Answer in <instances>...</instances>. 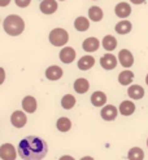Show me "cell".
I'll return each instance as SVG.
<instances>
[{
	"label": "cell",
	"mask_w": 148,
	"mask_h": 160,
	"mask_svg": "<svg viewBox=\"0 0 148 160\" xmlns=\"http://www.w3.org/2000/svg\"><path fill=\"white\" fill-rule=\"evenodd\" d=\"M47 152L46 141L36 136H27L18 143V155L22 160H42Z\"/></svg>",
	"instance_id": "obj_1"
},
{
	"label": "cell",
	"mask_w": 148,
	"mask_h": 160,
	"mask_svg": "<svg viewBox=\"0 0 148 160\" xmlns=\"http://www.w3.org/2000/svg\"><path fill=\"white\" fill-rule=\"evenodd\" d=\"M4 31L11 36H18L24 32L25 30V21L21 16L18 14H9L3 21Z\"/></svg>",
	"instance_id": "obj_2"
},
{
	"label": "cell",
	"mask_w": 148,
	"mask_h": 160,
	"mask_svg": "<svg viewBox=\"0 0 148 160\" xmlns=\"http://www.w3.org/2000/svg\"><path fill=\"white\" fill-rule=\"evenodd\" d=\"M48 39H49V43L53 47H64L69 42V34L65 28L56 27L49 32Z\"/></svg>",
	"instance_id": "obj_3"
},
{
	"label": "cell",
	"mask_w": 148,
	"mask_h": 160,
	"mask_svg": "<svg viewBox=\"0 0 148 160\" xmlns=\"http://www.w3.org/2000/svg\"><path fill=\"white\" fill-rule=\"evenodd\" d=\"M17 152L12 143H4L0 146V159L2 160H16Z\"/></svg>",
	"instance_id": "obj_4"
},
{
	"label": "cell",
	"mask_w": 148,
	"mask_h": 160,
	"mask_svg": "<svg viewBox=\"0 0 148 160\" xmlns=\"http://www.w3.org/2000/svg\"><path fill=\"white\" fill-rule=\"evenodd\" d=\"M118 61L122 65V67L129 68L134 65V56L129 49H121L118 53Z\"/></svg>",
	"instance_id": "obj_5"
},
{
	"label": "cell",
	"mask_w": 148,
	"mask_h": 160,
	"mask_svg": "<svg viewBox=\"0 0 148 160\" xmlns=\"http://www.w3.org/2000/svg\"><path fill=\"white\" fill-rule=\"evenodd\" d=\"M58 57H60V61L63 63L69 65V63H72L74 59H75L77 53L74 51V48H72V47H64L61 51H60V54H58Z\"/></svg>",
	"instance_id": "obj_6"
},
{
	"label": "cell",
	"mask_w": 148,
	"mask_h": 160,
	"mask_svg": "<svg viewBox=\"0 0 148 160\" xmlns=\"http://www.w3.org/2000/svg\"><path fill=\"white\" fill-rule=\"evenodd\" d=\"M39 9L43 14H53L55 12H57L58 9V4H57V0H43L39 5Z\"/></svg>",
	"instance_id": "obj_7"
},
{
	"label": "cell",
	"mask_w": 148,
	"mask_h": 160,
	"mask_svg": "<svg viewBox=\"0 0 148 160\" xmlns=\"http://www.w3.org/2000/svg\"><path fill=\"white\" fill-rule=\"evenodd\" d=\"M114 13L118 18H127L131 14V5L126 2H121L114 7Z\"/></svg>",
	"instance_id": "obj_8"
},
{
	"label": "cell",
	"mask_w": 148,
	"mask_h": 160,
	"mask_svg": "<svg viewBox=\"0 0 148 160\" xmlns=\"http://www.w3.org/2000/svg\"><path fill=\"white\" fill-rule=\"evenodd\" d=\"M64 75V71L60 66H49L47 70H46V78L48 80H52V82H56V80H60Z\"/></svg>",
	"instance_id": "obj_9"
},
{
	"label": "cell",
	"mask_w": 148,
	"mask_h": 160,
	"mask_svg": "<svg viewBox=\"0 0 148 160\" xmlns=\"http://www.w3.org/2000/svg\"><path fill=\"white\" fill-rule=\"evenodd\" d=\"M100 65L104 70H113L117 66V57L112 53H107L100 58Z\"/></svg>",
	"instance_id": "obj_10"
},
{
	"label": "cell",
	"mask_w": 148,
	"mask_h": 160,
	"mask_svg": "<svg viewBox=\"0 0 148 160\" xmlns=\"http://www.w3.org/2000/svg\"><path fill=\"white\" fill-rule=\"evenodd\" d=\"M11 123L14 128H22L27 123V118L24 111H14L11 116Z\"/></svg>",
	"instance_id": "obj_11"
},
{
	"label": "cell",
	"mask_w": 148,
	"mask_h": 160,
	"mask_svg": "<svg viewBox=\"0 0 148 160\" xmlns=\"http://www.w3.org/2000/svg\"><path fill=\"white\" fill-rule=\"evenodd\" d=\"M99 47H100V42H99V39L96 38H87L83 40V43H82V48H83V51L85 52H88V53H91V52H96Z\"/></svg>",
	"instance_id": "obj_12"
},
{
	"label": "cell",
	"mask_w": 148,
	"mask_h": 160,
	"mask_svg": "<svg viewBox=\"0 0 148 160\" xmlns=\"http://www.w3.org/2000/svg\"><path fill=\"white\" fill-rule=\"evenodd\" d=\"M101 118L104 120H107V122H112V120H114L117 118V114H118V110L116 106L113 105H107L101 108Z\"/></svg>",
	"instance_id": "obj_13"
},
{
	"label": "cell",
	"mask_w": 148,
	"mask_h": 160,
	"mask_svg": "<svg viewBox=\"0 0 148 160\" xmlns=\"http://www.w3.org/2000/svg\"><path fill=\"white\" fill-rule=\"evenodd\" d=\"M36 107H38L36 99L33 96H26L22 99V108H24V111H26L29 114H33V112L36 111Z\"/></svg>",
	"instance_id": "obj_14"
},
{
	"label": "cell",
	"mask_w": 148,
	"mask_h": 160,
	"mask_svg": "<svg viewBox=\"0 0 148 160\" xmlns=\"http://www.w3.org/2000/svg\"><path fill=\"white\" fill-rule=\"evenodd\" d=\"M78 68L82 70V71H87V70H90L94 67L95 65V58L92 56H83L78 59Z\"/></svg>",
	"instance_id": "obj_15"
},
{
	"label": "cell",
	"mask_w": 148,
	"mask_h": 160,
	"mask_svg": "<svg viewBox=\"0 0 148 160\" xmlns=\"http://www.w3.org/2000/svg\"><path fill=\"white\" fill-rule=\"evenodd\" d=\"M104 17V12H103V9L100 7H97V5H92L88 8V18L91 19V21L94 22H99V21H101Z\"/></svg>",
	"instance_id": "obj_16"
},
{
	"label": "cell",
	"mask_w": 148,
	"mask_h": 160,
	"mask_svg": "<svg viewBox=\"0 0 148 160\" xmlns=\"http://www.w3.org/2000/svg\"><path fill=\"white\" fill-rule=\"evenodd\" d=\"M88 89H90V83H88L87 79L79 78V79H77L74 82V91L78 94H85Z\"/></svg>",
	"instance_id": "obj_17"
},
{
	"label": "cell",
	"mask_w": 148,
	"mask_h": 160,
	"mask_svg": "<svg viewBox=\"0 0 148 160\" xmlns=\"http://www.w3.org/2000/svg\"><path fill=\"white\" fill-rule=\"evenodd\" d=\"M91 103L95 106V107H101L107 103V96L104 92H100V91H96L91 94Z\"/></svg>",
	"instance_id": "obj_18"
},
{
	"label": "cell",
	"mask_w": 148,
	"mask_h": 160,
	"mask_svg": "<svg viewBox=\"0 0 148 160\" xmlns=\"http://www.w3.org/2000/svg\"><path fill=\"white\" fill-rule=\"evenodd\" d=\"M101 45L107 52H112L117 48V39L113 35H105L101 40Z\"/></svg>",
	"instance_id": "obj_19"
},
{
	"label": "cell",
	"mask_w": 148,
	"mask_h": 160,
	"mask_svg": "<svg viewBox=\"0 0 148 160\" xmlns=\"http://www.w3.org/2000/svg\"><path fill=\"white\" fill-rule=\"evenodd\" d=\"M127 94L133 99H142L144 97V88L138 84L130 85V88L127 89Z\"/></svg>",
	"instance_id": "obj_20"
},
{
	"label": "cell",
	"mask_w": 148,
	"mask_h": 160,
	"mask_svg": "<svg viewBox=\"0 0 148 160\" xmlns=\"http://www.w3.org/2000/svg\"><path fill=\"white\" fill-rule=\"evenodd\" d=\"M74 28L77 30V31H79V32L87 31V30L90 28V21H88V18L83 17V16L77 17L75 21H74Z\"/></svg>",
	"instance_id": "obj_21"
},
{
	"label": "cell",
	"mask_w": 148,
	"mask_h": 160,
	"mask_svg": "<svg viewBox=\"0 0 148 160\" xmlns=\"http://www.w3.org/2000/svg\"><path fill=\"white\" fill-rule=\"evenodd\" d=\"M114 30L117 34L120 35H126L129 34L131 30H133V25L130 21H127V19H123V21H120L116 26H114Z\"/></svg>",
	"instance_id": "obj_22"
},
{
	"label": "cell",
	"mask_w": 148,
	"mask_h": 160,
	"mask_svg": "<svg viewBox=\"0 0 148 160\" xmlns=\"http://www.w3.org/2000/svg\"><path fill=\"white\" fill-rule=\"evenodd\" d=\"M134 80V72L130 71V70H123L122 72H120L118 75V83L121 85H130Z\"/></svg>",
	"instance_id": "obj_23"
},
{
	"label": "cell",
	"mask_w": 148,
	"mask_h": 160,
	"mask_svg": "<svg viewBox=\"0 0 148 160\" xmlns=\"http://www.w3.org/2000/svg\"><path fill=\"white\" fill-rule=\"evenodd\" d=\"M135 111V105L131 101H123L120 105V114L123 116H130Z\"/></svg>",
	"instance_id": "obj_24"
},
{
	"label": "cell",
	"mask_w": 148,
	"mask_h": 160,
	"mask_svg": "<svg viewBox=\"0 0 148 160\" xmlns=\"http://www.w3.org/2000/svg\"><path fill=\"white\" fill-rule=\"evenodd\" d=\"M56 127L60 132H68V131H70V128H72V122H70V119H68V118H60L57 120Z\"/></svg>",
	"instance_id": "obj_25"
},
{
	"label": "cell",
	"mask_w": 148,
	"mask_h": 160,
	"mask_svg": "<svg viewBox=\"0 0 148 160\" xmlns=\"http://www.w3.org/2000/svg\"><path fill=\"white\" fill-rule=\"evenodd\" d=\"M61 106L65 110H70L75 106V97L72 96V94H65L63 98H61Z\"/></svg>",
	"instance_id": "obj_26"
},
{
	"label": "cell",
	"mask_w": 148,
	"mask_h": 160,
	"mask_svg": "<svg viewBox=\"0 0 148 160\" xmlns=\"http://www.w3.org/2000/svg\"><path fill=\"white\" fill-rule=\"evenodd\" d=\"M127 158H129V160H143L144 151L140 147H133L127 154Z\"/></svg>",
	"instance_id": "obj_27"
},
{
	"label": "cell",
	"mask_w": 148,
	"mask_h": 160,
	"mask_svg": "<svg viewBox=\"0 0 148 160\" xmlns=\"http://www.w3.org/2000/svg\"><path fill=\"white\" fill-rule=\"evenodd\" d=\"M14 3L18 8H27L31 4V0H14Z\"/></svg>",
	"instance_id": "obj_28"
},
{
	"label": "cell",
	"mask_w": 148,
	"mask_h": 160,
	"mask_svg": "<svg viewBox=\"0 0 148 160\" xmlns=\"http://www.w3.org/2000/svg\"><path fill=\"white\" fill-rule=\"evenodd\" d=\"M4 80H5V70L3 67H0V85L4 83Z\"/></svg>",
	"instance_id": "obj_29"
},
{
	"label": "cell",
	"mask_w": 148,
	"mask_h": 160,
	"mask_svg": "<svg viewBox=\"0 0 148 160\" xmlns=\"http://www.w3.org/2000/svg\"><path fill=\"white\" fill-rule=\"evenodd\" d=\"M12 0H0V7L4 8V7H8L9 4H11Z\"/></svg>",
	"instance_id": "obj_30"
},
{
	"label": "cell",
	"mask_w": 148,
	"mask_h": 160,
	"mask_svg": "<svg viewBox=\"0 0 148 160\" xmlns=\"http://www.w3.org/2000/svg\"><path fill=\"white\" fill-rule=\"evenodd\" d=\"M130 3H133V4H135V5H139V4L145 3V0H130Z\"/></svg>",
	"instance_id": "obj_31"
},
{
	"label": "cell",
	"mask_w": 148,
	"mask_h": 160,
	"mask_svg": "<svg viewBox=\"0 0 148 160\" xmlns=\"http://www.w3.org/2000/svg\"><path fill=\"white\" fill-rule=\"evenodd\" d=\"M58 160H75L73 156H69V155H64V156H61Z\"/></svg>",
	"instance_id": "obj_32"
},
{
	"label": "cell",
	"mask_w": 148,
	"mask_h": 160,
	"mask_svg": "<svg viewBox=\"0 0 148 160\" xmlns=\"http://www.w3.org/2000/svg\"><path fill=\"white\" fill-rule=\"evenodd\" d=\"M81 160H94V159H92L91 156H85V158H82Z\"/></svg>",
	"instance_id": "obj_33"
},
{
	"label": "cell",
	"mask_w": 148,
	"mask_h": 160,
	"mask_svg": "<svg viewBox=\"0 0 148 160\" xmlns=\"http://www.w3.org/2000/svg\"><path fill=\"white\" fill-rule=\"evenodd\" d=\"M145 83H147V85H148V74H147V76H145Z\"/></svg>",
	"instance_id": "obj_34"
},
{
	"label": "cell",
	"mask_w": 148,
	"mask_h": 160,
	"mask_svg": "<svg viewBox=\"0 0 148 160\" xmlns=\"http://www.w3.org/2000/svg\"><path fill=\"white\" fill-rule=\"evenodd\" d=\"M147 147H148V139H147Z\"/></svg>",
	"instance_id": "obj_35"
},
{
	"label": "cell",
	"mask_w": 148,
	"mask_h": 160,
	"mask_svg": "<svg viewBox=\"0 0 148 160\" xmlns=\"http://www.w3.org/2000/svg\"><path fill=\"white\" fill-rule=\"evenodd\" d=\"M58 2H64V0H58Z\"/></svg>",
	"instance_id": "obj_36"
},
{
	"label": "cell",
	"mask_w": 148,
	"mask_h": 160,
	"mask_svg": "<svg viewBox=\"0 0 148 160\" xmlns=\"http://www.w3.org/2000/svg\"><path fill=\"white\" fill-rule=\"evenodd\" d=\"M94 2H95V0H94Z\"/></svg>",
	"instance_id": "obj_37"
}]
</instances>
